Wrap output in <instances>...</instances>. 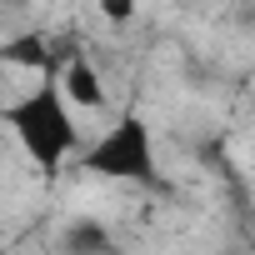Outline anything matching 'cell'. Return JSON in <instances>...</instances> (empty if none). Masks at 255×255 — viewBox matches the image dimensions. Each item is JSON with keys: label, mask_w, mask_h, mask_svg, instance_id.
<instances>
[{"label": "cell", "mask_w": 255, "mask_h": 255, "mask_svg": "<svg viewBox=\"0 0 255 255\" xmlns=\"http://www.w3.org/2000/svg\"><path fill=\"white\" fill-rule=\"evenodd\" d=\"M60 245H65V255H115V235L100 220H70Z\"/></svg>", "instance_id": "277c9868"}, {"label": "cell", "mask_w": 255, "mask_h": 255, "mask_svg": "<svg viewBox=\"0 0 255 255\" xmlns=\"http://www.w3.org/2000/svg\"><path fill=\"white\" fill-rule=\"evenodd\" d=\"M80 170L85 175H105V180H125V185H140V190H165V170L155 155V135H150V120L140 110H120V120L110 130L80 150Z\"/></svg>", "instance_id": "7a4b0ae2"}, {"label": "cell", "mask_w": 255, "mask_h": 255, "mask_svg": "<svg viewBox=\"0 0 255 255\" xmlns=\"http://www.w3.org/2000/svg\"><path fill=\"white\" fill-rule=\"evenodd\" d=\"M0 5H5V10H25V5H30V0H0Z\"/></svg>", "instance_id": "8992f818"}, {"label": "cell", "mask_w": 255, "mask_h": 255, "mask_svg": "<svg viewBox=\"0 0 255 255\" xmlns=\"http://www.w3.org/2000/svg\"><path fill=\"white\" fill-rule=\"evenodd\" d=\"M135 5H140V0H100V15L110 25H130L135 20Z\"/></svg>", "instance_id": "5b68a950"}, {"label": "cell", "mask_w": 255, "mask_h": 255, "mask_svg": "<svg viewBox=\"0 0 255 255\" xmlns=\"http://www.w3.org/2000/svg\"><path fill=\"white\" fill-rule=\"evenodd\" d=\"M0 120L10 125V135L25 145V155L35 160V170L45 180H55L65 170V160L80 155V125L70 115V100L60 90V75H45L35 90H25L20 100L0 105Z\"/></svg>", "instance_id": "6da1fadb"}, {"label": "cell", "mask_w": 255, "mask_h": 255, "mask_svg": "<svg viewBox=\"0 0 255 255\" xmlns=\"http://www.w3.org/2000/svg\"><path fill=\"white\" fill-rule=\"evenodd\" d=\"M60 90H65V100L80 105V110H105V105H110V90H105L100 70L85 60V50H80L75 60H65V70H60Z\"/></svg>", "instance_id": "3957f363"}]
</instances>
